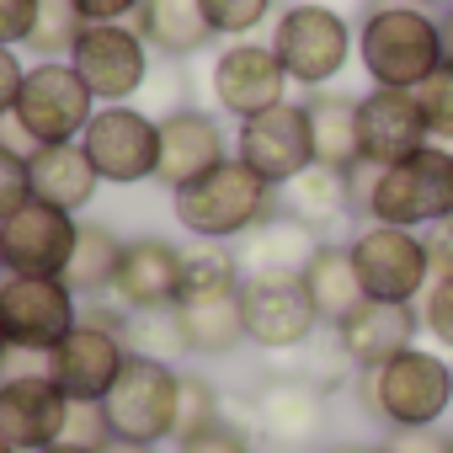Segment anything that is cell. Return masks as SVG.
<instances>
[{
	"instance_id": "cell-1",
	"label": "cell",
	"mask_w": 453,
	"mask_h": 453,
	"mask_svg": "<svg viewBox=\"0 0 453 453\" xmlns=\"http://www.w3.org/2000/svg\"><path fill=\"white\" fill-rule=\"evenodd\" d=\"M453 213V144H426L395 165L352 171V219L395 224V230H432Z\"/></svg>"
},
{
	"instance_id": "cell-2",
	"label": "cell",
	"mask_w": 453,
	"mask_h": 453,
	"mask_svg": "<svg viewBox=\"0 0 453 453\" xmlns=\"http://www.w3.org/2000/svg\"><path fill=\"white\" fill-rule=\"evenodd\" d=\"M448 59L442 49V17L405 0H368L357 17V65L368 86L416 91L432 81V70Z\"/></svg>"
},
{
	"instance_id": "cell-3",
	"label": "cell",
	"mask_w": 453,
	"mask_h": 453,
	"mask_svg": "<svg viewBox=\"0 0 453 453\" xmlns=\"http://www.w3.org/2000/svg\"><path fill=\"white\" fill-rule=\"evenodd\" d=\"M357 400L384 432H437V421L453 411V363L432 347H405L357 379Z\"/></svg>"
},
{
	"instance_id": "cell-4",
	"label": "cell",
	"mask_w": 453,
	"mask_h": 453,
	"mask_svg": "<svg viewBox=\"0 0 453 453\" xmlns=\"http://www.w3.org/2000/svg\"><path fill=\"white\" fill-rule=\"evenodd\" d=\"M171 208H176V224L192 241L235 246V241H246L257 230L262 219H273L283 203H278V187L267 176H257L241 155H230L208 176H197L181 192H171Z\"/></svg>"
},
{
	"instance_id": "cell-5",
	"label": "cell",
	"mask_w": 453,
	"mask_h": 453,
	"mask_svg": "<svg viewBox=\"0 0 453 453\" xmlns=\"http://www.w3.org/2000/svg\"><path fill=\"white\" fill-rule=\"evenodd\" d=\"M273 54L283 59L288 81L304 91H326L336 86V75L357 59V27L347 22V12L326 6V0H294L273 17Z\"/></svg>"
},
{
	"instance_id": "cell-6",
	"label": "cell",
	"mask_w": 453,
	"mask_h": 453,
	"mask_svg": "<svg viewBox=\"0 0 453 453\" xmlns=\"http://www.w3.org/2000/svg\"><path fill=\"white\" fill-rule=\"evenodd\" d=\"M102 411H107L112 437L155 442L160 448L165 437H176V421H181V368L160 363V357H134L128 352L118 384L102 400Z\"/></svg>"
},
{
	"instance_id": "cell-7",
	"label": "cell",
	"mask_w": 453,
	"mask_h": 453,
	"mask_svg": "<svg viewBox=\"0 0 453 453\" xmlns=\"http://www.w3.org/2000/svg\"><path fill=\"white\" fill-rule=\"evenodd\" d=\"M347 246H352V267H357L368 299H384V304H421V294H426V283H432V257H426V235H421V230L363 224Z\"/></svg>"
},
{
	"instance_id": "cell-8",
	"label": "cell",
	"mask_w": 453,
	"mask_h": 453,
	"mask_svg": "<svg viewBox=\"0 0 453 453\" xmlns=\"http://www.w3.org/2000/svg\"><path fill=\"white\" fill-rule=\"evenodd\" d=\"M96 107L102 102L91 96V86L75 75L70 59H43V65L27 70L12 118L22 123V134L38 150V144H70V139H81L86 123L96 118Z\"/></svg>"
},
{
	"instance_id": "cell-9",
	"label": "cell",
	"mask_w": 453,
	"mask_h": 453,
	"mask_svg": "<svg viewBox=\"0 0 453 453\" xmlns=\"http://www.w3.org/2000/svg\"><path fill=\"white\" fill-rule=\"evenodd\" d=\"M81 326V304L65 278H6L0 283V331L12 352H38L49 357L70 331Z\"/></svg>"
},
{
	"instance_id": "cell-10",
	"label": "cell",
	"mask_w": 453,
	"mask_h": 453,
	"mask_svg": "<svg viewBox=\"0 0 453 453\" xmlns=\"http://www.w3.org/2000/svg\"><path fill=\"white\" fill-rule=\"evenodd\" d=\"M81 144H86L96 176L112 187H139V181H155V171H160V118H150L128 102L96 107Z\"/></svg>"
},
{
	"instance_id": "cell-11",
	"label": "cell",
	"mask_w": 453,
	"mask_h": 453,
	"mask_svg": "<svg viewBox=\"0 0 453 453\" xmlns=\"http://www.w3.org/2000/svg\"><path fill=\"white\" fill-rule=\"evenodd\" d=\"M288 70L283 59L273 54V43H257V38H235L213 54V70H208V91L219 102V112H230L235 123L288 102Z\"/></svg>"
},
{
	"instance_id": "cell-12",
	"label": "cell",
	"mask_w": 453,
	"mask_h": 453,
	"mask_svg": "<svg viewBox=\"0 0 453 453\" xmlns=\"http://www.w3.org/2000/svg\"><path fill=\"white\" fill-rule=\"evenodd\" d=\"M75 75L91 86V96L102 107H118L128 96H139L150 86V43L128 27V22H91L70 54Z\"/></svg>"
},
{
	"instance_id": "cell-13",
	"label": "cell",
	"mask_w": 453,
	"mask_h": 453,
	"mask_svg": "<svg viewBox=\"0 0 453 453\" xmlns=\"http://www.w3.org/2000/svg\"><path fill=\"white\" fill-rule=\"evenodd\" d=\"M235 155H241L257 176H267L273 187H288L299 171H310V165H315L310 107L288 96V102H278V107L257 112V118H246V123H241V134H235Z\"/></svg>"
},
{
	"instance_id": "cell-14",
	"label": "cell",
	"mask_w": 453,
	"mask_h": 453,
	"mask_svg": "<svg viewBox=\"0 0 453 453\" xmlns=\"http://www.w3.org/2000/svg\"><path fill=\"white\" fill-rule=\"evenodd\" d=\"M75 241H81V219L38 197H27L12 219H0V246H6V267L17 278H65Z\"/></svg>"
},
{
	"instance_id": "cell-15",
	"label": "cell",
	"mask_w": 453,
	"mask_h": 453,
	"mask_svg": "<svg viewBox=\"0 0 453 453\" xmlns=\"http://www.w3.org/2000/svg\"><path fill=\"white\" fill-rule=\"evenodd\" d=\"M241 315H246V342L262 352H299L320 331V315L299 278H246Z\"/></svg>"
},
{
	"instance_id": "cell-16",
	"label": "cell",
	"mask_w": 453,
	"mask_h": 453,
	"mask_svg": "<svg viewBox=\"0 0 453 453\" xmlns=\"http://www.w3.org/2000/svg\"><path fill=\"white\" fill-rule=\"evenodd\" d=\"M357 139H363V165H395L411 160L416 150L437 144L421 112L416 91H395V86H368L357 96Z\"/></svg>"
},
{
	"instance_id": "cell-17",
	"label": "cell",
	"mask_w": 453,
	"mask_h": 453,
	"mask_svg": "<svg viewBox=\"0 0 453 453\" xmlns=\"http://www.w3.org/2000/svg\"><path fill=\"white\" fill-rule=\"evenodd\" d=\"M70 395L49 373H6L0 379V437L17 453H43L65 442Z\"/></svg>"
},
{
	"instance_id": "cell-18",
	"label": "cell",
	"mask_w": 453,
	"mask_h": 453,
	"mask_svg": "<svg viewBox=\"0 0 453 453\" xmlns=\"http://www.w3.org/2000/svg\"><path fill=\"white\" fill-rule=\"evenodd\" d=\"M123 363H128L123 336L107 331V326L81 320V326L43 357V373H49L70 400H107V389L118 384Z\"/></svg>"
},
{
	"instance_id": "cell-19",
	"label": "cell",
	"mask_w": 453,
	"mask_h": 453,
	"mask_svg": "<svg viewBox=\"0 0 453 453\" xmlns=\"http://www.w3.org/2000/svg\"><path fill=\"white\" fill-rule=\"evenodd\" d=\"M181 273H187V246L165 235H134L123 241L112 299L123 310H171L181 299Z\"/></svg>"
},
{
	"instance_id": "cell-20",
	"label": "cell",
	"mask_w": 453,
	"mask_h": 453,
	"mask_svg": "<svg viewBox=\"0 0 453 453\" xmlns=\"http://www.w3.org/2000/svg\"><path fill=\"white\" fill-rule=\"evenodd\" d=\"M224 160H230V134H224V123L213 112L181 107V112L160 118V171H155V181L165 192H181L187 181L208 176Z\"/></svg>"
},
{
	"instance_id": "cell-21",
	"label": "cell",
	"mask_w": 453,
	"mask_h": 453,
	"mask_svg": "<svg viewBox=\"0 0 453 453\" xmlns=\"http://www.w3.org/2000/svg\"><path fill=\"white\" fill-rule=\"evenodd\" d=\"M421 336V310L416 304H384V299H363L342 326H336V352L342 363H352L357 373L400 357L405 347H416Z\"/></svg>"
},
{
	"instance_id": "cell-22",
	"label": "cell",
	"mask_w": 453,
	"mask_h": 453,
	"mask_svg": "<svg viewBox=\"0 0 453 453\" xmlns=\"http://www.w3.org/2000/svg\"><path fill=\"white\" fill-rule=\"evenodd\" d=\"M251 416L262 426V437L294 448V442H315L326 432V389L304 373H273L257 400H251Z\"/></svg>"
},
{
	"instance_id": "cell-23",
	"label": "cell",
	"mask_w": 453,
	"mask_h": 453,
	"mask_svg": "<svg viewBox=\"0 0 453 453\" xmlns=\"http://www.w3.org/2000/svg\"><path fill=\"white\" fill-rule=\"evenodd\" d=\"M171 310H176L187 357H230L246 342L241 288H187Z\"/></svg>"
},
{
	"instance_id": "cell-24",
	"label": "cell",
	"mask_w": 453,
	"mask_h": 453,
	"mask_svg": "<svg viewBox=\"0 0 453 453\" xmlns=\"http://www.w3.org/2000/svg\"><path fill=\"white\" fill-rule=\"evenodd\" d=\"M320 230H310L304 219H294V213H273V219H262L257 230L246 235V241H235V251H241V273L246 278H304V267H310V257L320 251Z\"/></svg>"
},
{
	"instance_id": "cell-25",
	"label": "cell",
	"mask_w": 453,
	"mask_h": 453,
	"mask_svg": "<svg viewBox=\"0 0 453 453\" xmlns=\"http://www.w3.org/2000/svg\"><path fill=\"white\" fill-rule=\"evenodd\" d=\"M134 33L150 43L155 59H171V65H187L192 54H203V49L219 43V33L208 27L197 0H139Z\"/></svg>"
},
{
	"instance_id": "cell-26",
	"label": "cell",
	"mask_w": 453,
	"mask_h": 453,
	"mask_svg": "<svg viewBox=\"0 0 453 453\" xmlns=\"http://www.w3.org/2000/svg\"><path fill=\"white\" fill-rule=\"evenodd\" d=\"M27 181H33L38 203H54L65 213H81L96 197V187H102V176H96V165H91V155H86L81 139H70V144H38L27 155Z\"/></svg>"
},
{
	"instance_id": "cell-27",
	"label": "cell",
	"mask_w": 453,
	"mask_h": 453,
	"mask_svg": "<svg viewBox=\"0 0 453 453\" xmlns=\"http://www.w3.org/2000/svg\"><path fill=\"white\" fill-rule=\"evenodd\" d=\"M310 107V134H315V165H331V171H357L363 165V139H357V96L347 91H310L304 96Z\"/></svg>"
},
{
	"instance_id": "cell-28",
	"label": "cell",
	"mask_w": 453,
	"mask_h": 453,
	"mask_svg": "<svg viewBox=\"0 0 453 453\" xmlns=\"http://www.w3.org/2000/svg\"><path fill=\"white\" fill-rule=\"evenodd\" d=\"M304 294H310V304H315V315H320V326H342L368 294H363V278H357V267H352V246H336V241H320V251L310 257V267H304Z\"/></svg>"
},
{
	"instance_id": "cell-29",
	"label": "cell",
	"mask_w": 453,
	"mask_h": 453,
	"mask_svg": "<svg viewBox=\"0 0 453 453\" xmlns=\"http://www.w3.org/2000/svg\"><path fill=\"white\" fill-rule=\"evenodd\" d=\"M278 203H283V213L304 219L310 230L326 235V224L352 219V176L347 171H331V165H310L288 187H278Z\"/></svg>"
},
{
	"instance_id": "cell-30",
	"label": "cell",
	"mask_w": 453,
	"mask_h": 453,
	"mask_svg": "<svg viewBox=\"0 0 453 453\" xmlns=\"http://www.w3.org/2000/svg\"><path fill=\"white\" fill-rule=\"evenodd\" d=\"M118 262H123V241L112 224L102 219H81V241H75V257L65 267V283L75 299H96V294H112V278H118Z\"/></svg>"
},
{
	"instance_id": "cell-31",
	"label": "cell",
	"mask_w": 453,
	"mask_h": 453,
	"mask_svg": "<svg viewBox=\"0 0 453 453\" xmlns=\"http://www.w3.org/2000/svg\"><path fill=\"white\" fill-rule=\"evenodd\" d=\"M123 347H128L134 357H160V363L187 357L176 310H128V320H123Z\"/></svg>"
},
{
	"instance_id": "cell-32",
	"label": "cell",
	"mask_w": 453,
	"mask_h": 453,
	"mask_svg": "<svg viewBox=\"0 0 453 453\" xmlns=\"http://www.w3.org/2000/svg\"><path fill=\"white\" fill-rule=\"evenodd\" d=\"M86 27H91V22L81 17L75 0H38V27H33L27 49H33V54H43V59L75 54V43H81V33H86Z\"/></svg>"
},
{
	"instance_id": "cell-33",
	"label": "cell",
	"mask_w": 453,
	"mask_h": 453,
	"mask_svg": "<svg viewBox=\"0 0 453 453\" xmlns=\"http://www.w3.org/2000/svg\"><path fill=\"white\" fill-rule=\"evenodd\" d=\"M203 6V17H208V27L219 33V38H251L262 22H273V0H197Z\"/></svg>"
},
{
	"instance_id": "cell-34",
	"label": "cell",
	"mask_w": 453,
	"mask_h": 453,
	"mask_svg": "<svg viewBox=\"0 0 453 453\" xmlns=\"http://www.w3.org/2000/svg\"><path fill=\"white\" fill-rule=\"evenodd\" d=\"M416 96H421V112H426L432 139L437 144H453V59H442L432 70V81L416 86Z\"/></svg>"
},
{
	"instance_id": "cell-35",
	"label": "cell",
	"mask_w": 453,
	"mask_h": 453,
	"mask_svg": "<svg viewBox=\"0 0 453 453\" xmlns=\"http://www.w3.org/2000/svg\"><path fill=\"white\" fill-rule=\"evenodd\" d=\"M224 416V400H219V384L203 379V373H181V421H176V437L208 426Z\"/></svg>"
},
{
	"instance_id": "cell-36",
	"label": "cell",
	"mask_w": 453,
	"mask_h": 453,
	"mask_svg": "<svg viewBox=\"0 0 453 453\" xmlns=\"http://www.w3.org/2000/svg\"><path fill=\"white\" fill-rule=\"evenodd\" d=\"M176 453H257V448H251L246 426H235L230 416H219V421H208V426L176 437Z\"/></svg>"
},
{
	"instance_id": "cell-37",
	"label": "cell",
	"mask_w": 453,
	"mask_h": 453,
	"mask_svg": "<svg viewBox=\"0 0 453 453\" xmlns=\"http://www.w3.org/2000/svg\"><path fill=\"white\" fill-rule=\"evenodd\" d=\"M416 310H421V331H426L437 347L453 352V273H448V278H432Z\"/></svg>"
},
{
	"instance_id": "cell-38",
	"label": "cell",
	"mask_w": 453,
	"mask_h": 453,
	"mask_svg": "<svg viewBox=\"0 0 453 453\" xmlns=\"http://www.w3.org/2000/svg\"><path fill=\"white\" fill-rule=\"evenodd\" d=\"M65 442L91 448V453H102V448L112 442V426H107L102 400H70V416H65Z\"/></svg>"
},
{
	"instance_id": "cell-39",
	"label": "cell",
	"mask_w": 453,
	"mask_h": 453,
	"mask_svg": "<svg viewBox=\"0 0 453 453\" xmlns=\"http://www.w3.org/2000/svg\"><path fill=\"white\" fill-rule=\"evenodd\" d=\"M33 197V181H27V155L0 144V219H12L22 203Z\"/></svg>"
},
{
	"instance_id": "cell-40",
	"label": "cell",
	"mask_w": 453,
	"mask_h": 453,
	"mask_svg": "<svg viewBox=\"0 0 453 453\" xmlns=\"http://www.w3.org/2000/svg\"><path fill=\"white\" fill-rule=\"evenodd\" d=\"M38 27V0H0V43L17 49Z\"/></svg>"
},
{
	"instance_id": "cell-41",
	"label": "cell",
	"mask_w": 453,
	"mask_h": 453,
	"mask_svg": "<svg viewBox=\"0 0 453 453\" xmlns=\"http://www.w3.org/2000/svg\"><path fill=\"white\" fill-rule=\"evenodd\" d=\"M22 81H27V70H22V59L0 43V118H12L17 112V96H22Z\"/></svg>"
},
{
	"instance_id": "cell-42",
	"label": "cell",
	"mask_w": 453,
	"mask_h": 453,
	"mask_svg": "<svg viewBox=\"0 0 453 453\" xmlns=\"http://www.w3.org/2000/svg\"><path fill=\"white\" fill-rule=\"evenodd\" d=\"M426 235V257H432V278H448L453 273V213L442 219V224H432V230H421Z\"/></svg>"
},
{
	"instance_id": "cell-43",
	"label": "cell",
	"mask_w": 453,
	"mask_h": 453,
	"mask_svg": "<svg viewBox=\"0 0 453 453\" xmlns=\"http://www.w3.org/2000/svg\"><path fill=\"white\" fill-rule=\"evenodd\" d=\"M86 22H123L139 12V0H75Z\"/></svg>"
},
{
	"instance_id": "cell-44",
	"label": "cell",
	"mask_w": 453,
	"mask_h": 453,
	"mask_svg": "<svg viewBox=\"0 0 453 453\" xmlns=\"http://www.w3.org/2000/svg\"><path fill=\"white\" fill-rule=\"evenodd\" d=\"M102 453H160V448H155V442H128V437H112Z\"/></svg>"
},
{
	"instance_id": "cell-45",
	"label": "cell",
	"mask_w": 453,
	"mask_h": 453,
	"mask_svg": "<svg viewBox=\"0 0 453 453\" xmlns=\"http://www.w3.org/2000/svg\"><path fill=\"white\" fill-rule=\"evenodd\" d=\"M437 17H442V49H448V59H453V0H448Z\"/></svg>"
},
{
	"instance_id": "cell-46",
	"label": "cell",
	"mask_w": 453,
	"mask_h": 453,
	"mask_svg": "<svg viewBox=\"0 0 453 453\" xmlns=\"http://www.w3.org/2000/svg\"><path fill=\"white\" fill-rule=\"evenodd\" d=\"M43 453H91V448H75V442H54V448H43Z\"/></svg>"
},
{
	"instance_id": "cell-47",
	"label": "cell",
	"mask_w": 453,
	"mask_h": 453,
	"mask_svg": "<svg viewBox=\"0 0 453 453\" xmlns=\"http://www.w3.org/2000/svg\"><path fill=\"white\" fill-rule=\"evenodd\" d=\"M363 453H411L405 442H384V448H363Z\"/></svg>"
},
{
	"instance_id": "cell-48",
	"label": "cell",
	"mask_w": 453,
	"mask_h": 453,
	"mask_svg": "<svg viewBox=\"0 0 453 453\" xmlns=\"http://www.w3.org/2000/svg\"><path fill=\"white\" fill-rule=\"evenodd\" d=\"M12 363V342H6V331H0V368Z\"/></svg>"
},
{
	"instance_id": "cell-49",
	"label": "cell",
	"mask_w": 453,
	"mask_h": 453,
	"mask_svg": "<svg viewBox=\"0 0 453 453\" xmlns=\"http://www.w3.org/2000/svg\"><path fill=\"white\" fill-rule=\"evenodd\" d=\"M405 6H426L432 12V6H448V0H405Z\"/></svg>"
},
{
	"instance_id": "cell-50",
	"label": "cell",
	"mask_w": 453,
	"mask_h": 453,
	"mask_svg": "<svg viewBox=\"0 0 453 453\" xmlns=\"http://www.w3.org/2000/svg\"><path fill=\"white\" fill-rule=\"evenodd\" d=\"M12 278V267H6V246H0V283H6Z\"/></svg>"
},
{
	"instance_id": "cell-51",
	"label": "cell",
	"mask_w": 453,
	"mask_h": 453,
	"mask_svg": "<svg viewBox=\"0 0 453 453\" xmlns=\"http://www.w3.org/2000/svg\"><path fill=\"white\" fill-rule=\"evenodd\" d=\"M442 453H453V432H448V437H442Z\"/></svg>"
},
{
	"instance_id": "cell-52",
	"label": "cell",
	"mask_w": 453,
	"mask_h": 453,
	"mask_svg": "<svg viewBox=\"0 0 453 453\" xmlns=\"http://www.w3.org/2000/svg\"><path fill=\"white\" fill-rule=\"evenodd\" d=\"M0 453H17V448H12V442H6V437H0Z\"/></svg>"
}]
</instances>
